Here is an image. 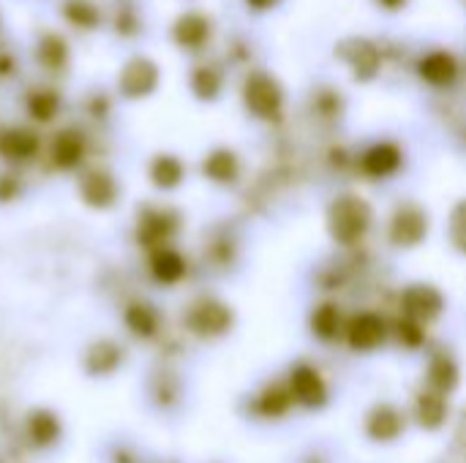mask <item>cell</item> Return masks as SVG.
Instances as JSON below:
<instances>
[{
	"mask_svg": "<svg viewBox=\"0 0 466 463\" xmlns=\"http://www.w3.org/2000/svg\"><path fill=\"white\" fill-rule=\"evenodd\" d=\"M38 60H44L46 65H60L66 60V44L57 35H44L38 44Z\"/></svg>",
	"mask_w": 466,
	"mask_h": 463,
	"instance_id": "cell-7",
	"label": "cell"
},
{
	"mask_svg": "<svg viewBox=\"0 0 466 463\" xmlns=\"http://www.w3.org/2000/svg\"><path fill=\"white\" fill-rule=\"evenodd\" d=\"M153 177L161 186H175L177 177H180V164L172 161V158H158L156 166H153Z\"/></svg>",
	"mask_w": 466,
	"mask_h": 463,
	"instance_id": "cell-8",
	"label": "cell"
},
{
	"mask_svg": "<svg viewBox=\"0 0 466 463\" xmlns=\"http://www.w3.org/2000/svg\"><path fill=\"white\" fill-rule=\"evenodd\" d=\"M79 156H82V142H79V136H76L74 131L60 134V136H57V145H55V158H57V164L71 166V164L79 161Z\"/></svg>",
	"mask_w": 466,
	"mask_h": 463,
	"instance_id": "cell-5",
	"label": "cell"
},
{
	"mask_svg": "<svg viewBox=\"0 0 466 463\" xmlns=\"http://www.w3.org/2000/svg\"><path fill=\"white\" fill-rule=\"evenodd\" d=\"M208 33H210V25H208V19H205L202 14H197V11L183 14V16L175 22V27H172V35H175V41H177L180 46H199V44L208 41Z\"/></svg>",
	"mask_w": 466,
	"mask_h": 463,
	"instance_id": "cell-2",
	"label": "cell"
},
{
	"mask_svg": "<svg viewBox=\"0 0 466 463\" xmlns=\"http://www.w3.org/2000/svg\"><path fill=\"white\" fill-rule=\"evenodd\" d=\"M82 191H85V196H87L90 202H96V205H106V202H112V196H115V186H112V180H109L106 175H90V177L85 180Z\"/></svg>",
	"mask_w": 466,
	"mask_h": 463,
	"instance_id": "cell-6",
	"label": "cell"
},
{
	"mask_svg": "<svg viewBox=\"0 0 466 463\" xmlns=\"http://www.w3.org/2000/svg\"><path fill=\"white\" fill-rule=\"evenodd\" d=\"M153 270H156V276H158V278L169 281V278H177V273H180V262H177V257H175V254L164 251V254H158V257H156Z\"/></svg>",
	"mask_w": 466,
	"mask_h": 463,
	"instance_id": "cell-10",
	"label": "cell"
},
{
	"mask_svg": "<svg viewBox=\"0 0 466 463\" xmlns=\"http://www.w3.org/2000/svg\"><path fill=\"white\" fill-rule=\"evenodd\" d=\"M30 109H33V115H35V117L49 120V117L55 115V109H57V98H55L52 93L41 90V93H35V96L30 98Z\"/></svg>",
	"mask_w": 466,
	"mask_h": 463,
	"instance_id": "cell-9",
	"label": "cell"
},
{
	"mask_svg": "<svg viewBox=\"0 0 466 463\" xmlns=\"http://www.w3.org/2000/svg\"><path fill=\"white\" fill-rule=\"evenodd\" d=\"M254 8H273L276 5V0H248Z\"/></svg>",
	"mask_w": 466,
	"mask_h": 463,
	"instance_id": "cell-11",
	"label": "cell"
},
{
	"mask_svg": "<svg viewBox=\"0 0 466 463\" xmlns=\"http://www.w3.org/2000/svg\"><path fill=\"white\" fill-rule=\"evenodd\" d=\"M380 5H385V8H399V5H404V0H377Z\"/></svg>",
	"mask_w": 466,
	"mask_h": 463,
	"instance_id": "cell-12",
	"label": "cell"
},
{
	"mask_svg": "<svg viewBox=\"0 0 466 463\" xmlns=\"http://www.w3.org/2000/svg\"><path fill=\"white\" fill-rule=\"evenodd\" d=\"M281 101V93L273 82V76L257 74L248 79L246 85V104L257 112V115H270Z\"/></svg>",
	"mask_w": 466,
	"mask_h": 463,
	"instance_id": "cell-1",
	"label": "cell"
},
{
	"mask_svg": "<svg viewBox=\"0 0 466 463\" xmlns=\"http://www.w3.org/2000/svg\"><path fill=\"white\" fill-rule=\"evenodd\" d=\"M156 76H158V71L150 60H131L123 71V90L128 96H145L153 90Z\"/></svg>",
	"mask_w": 466,
	"mask_h": 463,
	"instance_id": "cell-3",
	"label": "cell"
},
{
	"mask_svg": "<svg viewBox=\"0 0 466 463\" xmlns=\"http://www.w3.org/2000/svg\"><path fill=\"white\" fill-rule=\"evenodd\" d=\"M0 150L8 158H27L35 150V136L30 131H5L0 136Z\"/></svg>",
	"mask_w": 466,
	"mask_h": 463,
	"instance_id": "cell-4",
	"label": "cell"
}]
</instances>
